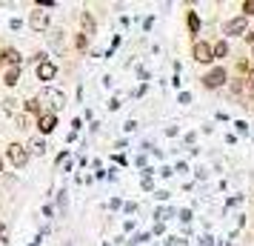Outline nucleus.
Wrapping results in <instances>:
<instances>
[{
  "instance_id": "obj_19",
  "label": "nucleus",
  "mask_w": 254,
  "mask_h": 246,
  "mask_svg": "<svg viewBox=\"0 0 254 246\" xmlns=\"http://www.w3.org/2000/svg\"><path fill=\"white\" fill-rule=\"evenodd\" d=\"M180 221H183V223H191V209H180Z\"/></svg>"
},
{
  "instance_id": "obj_23",
  "label": "nucleus",
  "mask_w": 254,
  "mask_h": 246,
  "mask_svg": "<svg viewBox=\"0 0 254 246\" xmlns=\"http://www.w3.org/2000/svg\"><path fill=\"white\" fill-rule=\"evenodd\" d=\"M246 43L252 46V58H254V32H249V35H246Z\"/></svg>"
},
{
  "instance_id": "obj_22",
  "label": "nucleus",
  "mask_w": 254,
  "mask_h": 246,
  "mask_svg": "<svg viewBox=\"0 0 254 246\" xmlns=\"http://www.w3.org/2000/svg\"><path fill=\"white\" fill-rule=\"evenodd\" d=\"M208 177V169L206 166H200V169H197V180H206Z\"/></svg>"
},
{
  "instance_id": "obj_18",
  "label": "nucleus",
  "mask_w": 254,
  "mask_h": 246,
  "mask_svg": "<svg viewBox=\"0 0 254 246\" xmlns=\"http://www.w3.org/2000/svg\"><path fill=\"white\" fill-rule=\"evenodd\" d=\"M234 126H237V132H240V135H249V123H246V120H237Z\"/></svg>"
},
{
  "instance_id": "obj_7",
  "label": "nucleus",
  "mask_w": 254,
  "mask_h": 246,
  "mask_svg": "<svg viewBox=\"0 0 254 246\" xmlns=\"http://www.w3.org/2000/svg\"><path fill=\"white\" fill-rule=\"evenodd\" d=\"M29 26H32L35 32H43V29L49 26V14L40 12V9H37V12H32V17H29Z\"/></svg>"
},
{
  "instance_id": "obj_13",
  "label": "nucleus",
  "mask_w": 254,
  "mask_h": 246,
  "mask_svg": "<svg viewBox=\"0 0 254 246\" xmlns=\"http://www.w3.org/2000/svg\"><path fill=\"white\" fill-rule=\"evenodd\" d=\"M17 81H20V66H12V69L6 72V83H9V86H14Z\"/></svg>"
},
{
  "instance_id": "obj_26",
  "label": "nucleus",
  "mask_w": 254,
  "mask_h": 246,
  "mask_svg": "<svg viewBox=\"0 0 254 246\" xmlns=\"http://www.w3.org/2000/svg\"><path fill=\"white\" fill-rule=\"evenodd\" d=\"M0 246H9V238H0Z\"/></svg>"
},
{
  "instance_id": "obj_11",
  "label": "nucleus",
  "mask_w": 254,
  "mask_h": 246,
  "mask_svg": "<svg viewBox=\"0 0 254 246\" xmlns=\"http://www.w3.org/2000/svg\"><path fill=\"white\" fill-rule=\"evenodd\" d=\"M80 20H83V35H86V37L94 35V20H92V14L83 12V14H80Z\"/></svg>"
},
{
  "instance_id": "obj_14",
  "label": "nucleus",
  "mask_w": 254,
  "mask_h": 246,
  "mask_svg": "<svg viewBox=\"0 0 254 246\" xmlns=\"http://www.w3.org/2000/svg\"><path fill=\"white\" fill-rule=\"evenodd\" d=\"M3 60H9V63H14V66H20V55H17L14 49H6V52H3Z\"/></svg>"
},
{
  "instance_id": "obj_3",
  "label": "nucleus",
  "mask_w": 254,
  "mask_h": 246,
  "mask_svg": "<svg viewBox=\"0 0 254 246\" xmlns=\"http://www.w3.org/2000/svg\"><path fill=\"white\" fill-rule=\"evenodd\" d=\"M223 32H226V40H229V37H246V35H249V17H243V14H237V17H231V20H226V26H223Z\"/></svg>"
},
{
  "instance_id": "obj_25",
  "label": "nucleus",
  "mask_w": 254,
  "mask_h": 246,
  "mask_svg": "<svg viewBox=\"0 0 254 246\" xmlns=\"http://www.w3.org/2000/svg\"><path fill=\"white\" fill-rule=\"evenodd\" d=\"M0 238H9V232H6V223H0Z\"/></svg>"
},
{
  "instance_id": "obj_8",
  "label": "nucleus",
  "mask_w": 254,
  "mask_h": 246,
  "mask_svg": "<svg viewBox=\"0 0 254 246\" xmlns=\"http://www.w3.org/2000/svg\"><path fill=\"white\" fill-rule=\"evenodd\" d=\"M37 126H40V132H43V135H49V132H55V126H58V117L52 115V112H46V115H40Z\"/></svg>"
},
{
  "instance_id": "obj_9",
  "label": "nucleus",
  "mask_w": 254,
  "mask_h": 246,
  "mask_svg": "<svg viewBox=\"0 0 254 246\" xmlns=\"http://www.w3.org/2000/svg\"><path fill=\"white\" fill-rule=\"evenodd\" d=\"M211 52H214V60L229 58V40H226V37H220L217 43H211Z\"/></svg>"
},
{
  "instance_id": "obj_20",
  "label": "nucleus",
  "mask_w": 254,
  "mask_h": 246,
  "mask_svg": "<svg viewBox=\"0 0 254 246\" xmlns=\"http://www.w3.org/2000/svg\"><path fill=\"white\" fill-rule=\"evenodd\" d=\"M177 100H180V103H191V92H180V97H177Z\"/></svg>"
},
{
  "instance_id": "obj_4",
  "label": "nucleus",
  "mask_w": 254,
  "mask_h": 246,
  "mask_svg": "<svg viewBox=\"0 0 254 246\" xmlns=\"http://www.w3.org/2000/svg\"><path fill=\"white\" fill-rule=\"evenodd\" d=\"M191 55H194L197 63H214V52H211V43L208 40H194V46H191Z\"/></svg>"
},
{
  "instance_id": "obj_6",
  "label": "nucleus",
  "mask_w": 254,
  "mask_h": 246,
  "mask_svg": "<svg viewBox=\"0 0 254 246\" xmlns=\"http://www.w3.org/2000/svg\"><path fill=\"white\" fill-rule=\"evenodd\" d=\"M55 75H58V66L55 63H49V60L37 63V78L40 81H55Z\"/></svg>"
},
{
  "instance_id": "obj_5",
  "label": "nucleus",
  "mask_w": 254,
  "mask_h": 246,
  "mask_svg": "<svg viewBox=\"0 0 254 246\" xmlns=\"http://www.w3.org/2000/svg\"><path fill=\"white\" fill-rule=\"evenodd\" d=\"M9 161H12L17 169H23L26 161H29V152H26V146H20V143H12V146H9Z\"/></svg>"
},
{
  "instance_id": "obj_10",
  "label": "nucleus",
  "mask_w": 254,
  "mask_h": 246,
  "mask_svg": "<svg viewBox=\"0 0 254 246\" xmlns=\"http://www.w3.org/2000/svg\"><path fill=\"white\" fill-rule=\"evenodd\" d=\"M186 26H189V35H200V14L197 12H186Z\"/></svg>"
},
{
  "instance_id": "obj_16",
  "label": "nucleus",
  "mask_w": 254,
  "mask_h": 246,
  "mask_svg": "<svg viewBox=\"0 0 254 246\" xmlns=\"http://www.w3.org/2000/svg\"><path fill=\"white\" fill-rule=\"evenodd\" d=\"M26 109H29V112H37V115H40V112H43V106H40V100H29V103H26ZM43 115H46V112H43Z\"/></svg>"
},
{
  "instance_id": "obj_27",
  "label": "nucleus",
  "mask_w": 254,
  "mask_h": 246,
  "mask_svg": "<svg viewBox=\"0 0 254 246\" xmlns=\"http://www.w3.org/2000/svg\"><path fill=\"white\" fill-rule=\"evenodd\" d=\"M0 169H3V161H0Z\"/></svg>"
},
{
  "instance_id": "obj_21",
  "label": "nucleus",
  "mask_w": 254,
  "mask_h": 246,
  "mask_svg": "<svg viewBox=\"0 0 254 246\" xmlns=\"http://www.w3.org/2000/svg\"><path fill=\"white\" fill-rule=\"evenodd\" d=\"M86 46H89V37H86V35H80V37H77V49L83 52Z\"/></svg>"
},
{
  "instance_id": "obj_17",
  "label": "nucleus",
  "mask_w": 254,
  "mask_h": 246,
  "mask_svg": "<svg viewBox=\"0 0 254 246\" xmlns=\"http://www.w3.org/2000/svg\"><path fill=\"white\" fill-rule=\"evenodd\" d=\"M249 69H252L249 60H237V72H240V75H249Z\"/></svg>"
},
{
  "instance_id": "obj_2",
  "label": "nucleus",
  "mask_w": 254,
  "mask_h": 246,
  "mask_svg": "<svg viewBox=\"0 0 254 246\" xmlns=\"http://www.w3.org/2000/svg\"><path fill=\"white\" fill-rule=\"evenodd\" d=\"M37 100H40V106L52 109V115H55L58 109H63V106H66V94L60 92V89H43Z\"/></svg>"
},
{
  "instance_id": "obj_12",
  "label": "nucleus",
  "mask_w": 254,
  "mask_h": 246,
  "mask_svg": "<svg viewBox=\"0 0 254 246\" xmlns=\"http://www.w3.org/2000/svg\"><path fill=\"white\" fill-rule=\"evenodd\" d=\"M29 152L32 155H43L46 152V141H43V138H35V141L29 143Z\"/></svg>"
},
{
  "instance_id": "obj_15",
  "label": "nucleus",
  "mask_w": 254,
  "mask_h": 246,
  "mask_svg": "<svg viewBox=\"0 0 254 246\" xmlns=\"http://www.w3.org/2000/svg\"><path fill=\"white\" fill-rule=\"evenodd\" d=\"M243 17H254V0H243Z\"/></svg>"
},
{
  "instance_id": "obj_1",
  "label": "nucleus",
  "mask_w": 254,
  "mask_h": 246,
  "mask_svg": "<svg viewBox=\"0 0 254 246\" xmlns=\"http://www.w3.org/2000/svg\"><path fill=\"white\" fill-rule=\"evenodd\" d=\"M200 83H203L206 89L214 92V89H220V86H226V83H229V69H226V66H214V69H208L206 75L200 78Z\"/></svg>"
},
{
  "instance_id": "obj_24",
  "label": "nucleus",
  "mask_w": 254,
  "mask_h": 246,
  "mask_svg": "<svg viewBox=\"0 0 254 246\" xmlns=\"http://www.w3.org/2000/svg\"><path fill=\"white\" fill-rule=\"evenodd\" d=\"M174 172H189V164H186V161H180V164L174 166Z\"/></svg>"
}]
</instances>
